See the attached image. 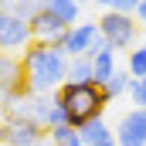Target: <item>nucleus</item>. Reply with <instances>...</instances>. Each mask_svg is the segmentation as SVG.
<instances>
[{"label":"nucleus","mask_w":146,"mask_h":146,"mask_svg":"<svg viewBox=\"0 0 146 146\" xmlns=\"http://www.w3.org/2000/svg\"><path fill=\"white\" fill-rule=\"evenodd\" d=\"M21 65H24V82L31 95H51L68 82V58L61 54L58 44L31 41L21 54Z\"/></svg>","instance_id":"1"},{"label":"nucleus","mask_w":146,"mask_h":146,"mask_svg":"<svg viewBox=\"0 0 146 146\" xmlns=\"http://www.w3.org/2000/svg\"><path fill=\"white\" fill-rule=\"evenodd\" d=\"M51 95L61 102V109L68 112V126H75V129H82V126L92 122V119H102L106 102H109L106 88L95 85V82H85V85L65 82V85H61L58 92H51Z\"/></svg>","instance_id":"2"},{"label":"nucleus","mask_w":146,"mask_h":146,"mask_svg":"<svg viewBox=\"0 0 146 146\" xmlns=\"http://www.w3.org/2000/svg\"><path fill=\"white\" fill-rule=\"evenodd\" d=\"M99 34L109 41L115 51H133L136 48V34H139V24L133 14H119V10H106L99 17Z\"/></svg>","instance_id":"3"},{"label":"nucleus","mask_w":146,"mask_h":146,"mask_svg":"<svg viewBox=\"0 0 146 146\" xmlns=\"http://www.w3.org/2000/svg\"><path fill=\"white\" fill-rule=\"evenodd\" d=\"M0 133H3V146H41L48 139V129L34 119H10L0 126Z\"/></svg>","instance_id":"4"},{"label":"nucleus","mask_w":146,"mask_h":146,"mask_svg":"<svg viewBox=\"0 0 146 146\" xmlns=\"http://www.w3.org/2000/svg\"><path fill=\"white\" fill-rule=\"evenodd\" d=\"M95 37H99V21H82V24H75V27L65 31V37L58 41V48H61L65 58H78V54L92 51Z\"/></svg>","instance_id":"5"},{"label":"nucleus","mask_w":146,"mask_h":146,"mask_svg":"<svg viewBox=\"0 0 146 146\" xmlns=\"http://www.w3.org/2000/svg\"><path fill=\"white\" fill-rule=\"evenodd\" d=\"M0 92H7L10 102L31 95V92H27V82H24V65H21V58H14L10 51H0Z\"/></svg>","instance_id":"6"},{"label":"nucleus","mask_w":146,"mask_h":146,"mask_svg":"<svg viewBox=\"0 0 146 146\" xmlns=\"http://www.w3.org/2000/svg\"><path fill=\"white\" fill-rule=\"evenodd\" d=\"M112 133H115V146H146V109L126 112Z\"/></svg>","instance_id":"7"},{"label":"nucleus","mask_w":146,"mask_h":146,"mask_svg":"<svg viewBox=\"0 0 146 146\" xmlns=\"http://www.w3.org/2000/svg\"><path fill=\"white\" fill-rule=\"evenodd\" d=\"M31 41H34V34H31V24L27 21L10 17V14L3 17V24H0V51H24Z\"/></svg>","instance_id":"8"},{"label":"nucleus","mask_w":146,"mask_h":146,"mask_svg":"<svg viewBox=\"0 0 146 146\" xmlns=\"http://www.w3.org/2000/svg\"><path fill=\"white\" fill-rule=\"evenodd\" d=\"M65 24L51 14V10H41L34 21H31V34H34V41H41V44H58L61 37H65Z\"/></svg>","instance_id":"9"},{"label":"nucleus","mask_w":146,"mask_h":146,"mask_svg":"<svg viewBox=\"0 0 146 146\" xmlns=\"http://www.w3.org/2000/svg\"><path fill=\"white\" fill-rule=\"evenodd\" d=\"M78 136H82L85 146H115V133L106 126V119H92V122H85V126L78 129Z\"/></svg>","instance_id":"10"},{"label":"nucleus","mask_w":146,"mask_h":146,"mask_svg":"<svg viewBox=\"0 0 146 146\" xmlns=\"http://www.w3.org/2000/svg\"><path fill=\"white\" fill-rule=\"evenodd\" d=\"M44 10H51L65 27L82 24V3L78 0H44Z\"/></svg>","instance_id":"11"},{"label":"nucleus","mask_w":146,"mask_h":146,"mask_svg":"<svg viewBox=\"0 0 146 146\" xmlns=\"http://www.w3.org/2000/svg\"><path fill=\"white\" fill-rule=\"evenodd\" d=\"M3 10L10 14V17H21V21H34L37 14L44 10V0H3Z\"/></svg>","instance_id":"12"},{"label":"nucleus","mask_w":146,"mask_h":146,"mask_svg":"<svg viewBox=\"0 0 146 146\" xmlns=\"http://www.w3.org/2000/svg\"><path fill=\"white\" fill-rule=\"evenodd\" d=\"M68 82H75V85L95 82V72H92V58H85V54H78V58H68Z\"/></svg>","instance_id":"13"},{"label":"nucleus","mask_w":146,"mask_h":146,"mask_svg":"<svg viewBox=\"0 0 146 146\" xmlns=\"http://www.w3.org/2000/svg\"><path fill=\"white\" fill-rule=\"evenodd\" d=\"M48 139H51L54 146H85V143H82V136H78V129L68 126V122H65V126L48 129Z\"/></svg>","instance_id":"14"},{"label":"nucleus","mask_w":146,"mask_h":146,"mask_svg":"<svg viewBox=\"0 0 146 146\" xmlns=\"http://www.w3.org/2000/svg\"><path fill=\"white\" fill-rule=\"evenodd\" d=\"M129 82H133V75H129V72H115V75H112L109 82L102 85V88H106V95H109V102L129 92Z\"/></svg>","instance_id":"15"},{"label":"nucleus","mask_w":146,"mask_h":146,"mask_svg":"<svg viewBox=\"0 0 146 146\" xmlns=\"http://www.w3.org/2000/svg\"><path fill=\"white\" fill-rule=\"evenodd\" d=\"M126 72L133 75V78H146V44H136L129 51V68Z\"/></svg>","instance_id":"16"},{"label":"nucleus","mask_w":146,"mask_h":146,"mask_svg":"<svg viewBox=\"0 0 146 146\" xmlns=\"http://www.w3.org/2000/svg\"><path fill=\"white\" fill-rule=\"evenodd\" d=\"M129 99L136 109H146V78H133L129 82Z\"/></svg>","instance_id":"17"},{"label":"nucleus","mask_w":146,"mask_h":146,"mask_svg":"<svg viewBox=\"0 0 146 146\" xmlns=\"http://www.w3.org/2000/svg\"><path fill=\"white\" fill-rule=\"evenodd\" d=\"M139 3H143V0H115V10H119V14H133V17H136V7H139Z\"/></svg>","instance_id":"18"},{"label":"nucleus","mask_w":146,"mask_h":146,"mask_svg":"<svg viewBox=\"0 0 146 146\" xmlns=\"http://www.w3.org/2000/svg\"><path fill=\"white\" fill-rule=\"evenodd\" d=\"M136 21H139V24H146V0L136 7Z\"/></svg>","instance_id":"19"},{"label":"nucleus","mask_w":146,"mask_h":146,"mask_svg":"<svg viewBox=\"0 0 146 146\" xmlns=\"http://www.w3.org/2000/svg\"><path fill=\"white\" fill-rule=\"evenodd\" d=\"M92 3H99L102 10H115V0H92Z\"/></svg>","instance_id":"20"},{"label":"nucleus","mask_w":146,"mask_h":146,"mask_svg":"<svg viewBox=\"0 0 146 146\" xmlns=\"http://www.w3.org/2000/svg\"><path fill=\"white\" fill-rule=\"evenodd\" d=\"M3 17H7V14H3V10H0V24H3Z\"/></svg>","instance_id":"21"},{"label":"nucleus","mask_w":146,"mask_h":146,"mask_svg":"<svg viewBox=\"0 0 146 146\" xmlns=\"http://www.w3.org/2000/svg\"><path fill=\"white\" fill-rule=\"evenodd\" d=\"M78 3H92V0H78Z\"/></svg>","instance_id":"22"},{"label":"nucleus","mask_w":146,"mask_h":146,"mask_svg":"<svg viewBox=\"0 0 146 146\" xmlns=\"http://www.w3.org/2000/svg\"><path fill=\"white\" fill-rule=\"evenodd\" d=\"M0 10H3V0H0Z\"/></svg>","instance_id":"23"},{"label":"nucleus","mask_w":146,"mask_h":146,"mask_svg":"<svg viewBox=\"0 0 146 146\" xmlns=\"http://www.w3.org/2000/svg\"><path fill=\"white\" fill-rule=\"evenodd\" d=\"M0 143H3V133H0Z\"/></svg>","instance_id":"24"}]
</instances>
